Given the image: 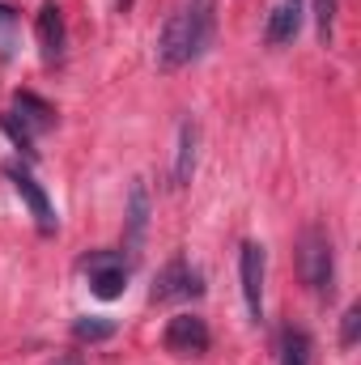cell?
Returning a JSON list of instances; mask_svg holds the SVG:
<instances>
[{"mask_svg": "<svg viewBox=\"0 0 361 365\" xmlns=\"http://www.w3.org/2000/svg\"><path fill=\"white\" fill-rule=\"evenodd\" d=\"M298 272H302V284L315 297H332V289H336V255H332V234L323 225H306L302 230Z\"/></svg>", "mask_w": 361, "mask_h": 365, "instance_id": "1", "label": "cell"}, {"mask_svg": "<svg viewBox=\"0 0 361 365\" xmlns=\"http://www.w3.org/2000/svg\"><path fill=\"white\" fill-rule=\"evenodd\" d=\"M81 268H86V280H90V293L102 297V302H115L128 289V272H132L119 251H93V255L81 259Z\"/></svg>", "mask_w": 361, "mask_h": 365, "instance_id": "2", "label": "cell"}, {"mask_svg": "<svg viewBox=\"0 0 361 365\" xmlns=\"http://www.w3.org/2000/svg\"><path fill=\"white\" fill-rule=\"evenodd\" d=\"M4 175H9V182H13V187H17V195L26 200V208L34 212V225H39V234H56V230H60V221H56V208H51L47 191L34 182V175H30L26 166H17V162H9V166H4Z\"/></svg>", "mask_w": 361, "mask_h": 365, "instance_id": "3", "label": "cell"}, {"mask_svg": "<svg viewBox=\"0 0 361 365\" xmlns=\"http://www.w3.org/2000/svg\"><path fill=\"white\" fill-rule=\"evenodd\" d=\"M166 353L175 357H204L208 353V323L200 314H175L166 323V336H162Z\"/></svg>", "mask_w": 361, "mask_h": 365, "instance_id": "4", "label": "cell"}, {"mask_svg": "<svg viewBox=\"0 0 361 365\" xmlns=\"http://www.w3.org/2000/svg\"><path fill=\"white\" fill-rule=\"evenodd\" d=\"M264 268H268L264 247H260V242H243V251H238V276H243L247 314H251L255 323L264 319Z\"/></svg>", "mask_w": 361, "mask_h": 365, "instance_id": "5", "label": "cell"}, {"mask_svg": "<svg viewBox=\"0 0 361 365\" xmlns=\"http://www.w3.org/2000/svg\"><path fill=\"white\" fill-rule=\"evenodd\" d=\"M200 293H204V276L187 259H171L153 280V302H179V297H200Z\"/></svg>", "mask_w": 361, "mask_h": 365, "instance_id": "6", "label": "cell"}, {"mask_svg": "<svg viewBox=\"0 0 361 365\" xmlns=\"http://www.w3.org/2000/svg\"><path fill=\"white\" fill-rule=\"evenodd\" d=\"M183 9V21H187V38H191V56L200 60L217 34V0H187L179 4Z\"/></svg>", "mask_w": 361, "mask_h": 365, "instance_id": "7", "label": "cell"}, {"mask_svg": "<svg viewBox=\"0 0 361 365\" xmlns=\"http://www.w3.org/2000/svg\"><path fill=\"white\" fill-rule=\"evenodd\" d=\"M302 17H306V0H280L268 17V30H264L268 47H289L302 30Z\"/></svg>", "mask_w": 361, "mask_h": 365, "instance_id": "8", "label": "cell"}, {"mask_svg": "<svg viewBox=\"0 0 361 365\" xmlns=\"http://www.w3.org/2000/svg\"><path fill=\"white\" fill-rule=\"evenodd\" d=\"M34 30H39V47H43V60L56 64L64 56V17H60V4H43L39 17H34Z\"/></svg>", "mask_w": 361, "mask_h": 365, "instance_id": "9", "label": "cell"}, {"mask_svg": "<svg viewBox=\"0 0 361 365\" xmlns=\"http://www.w3.org/2000/svg\"><path fill=\"white\" fill-rule=\"evenodd\" d=\"M145 230H149V187L132 182V191H128V255L141 251Z\"/></svg>", "mask_w": 361, "mask_h": 365, "instance_id": "10", "label": "cell"}, {"mask_svg": "<svg viewBox=\"0 0 361 365\" xmlns=\"http://www.w3.org/2000/svg\"><path fill=\"white\" fill-rule=\"evenodd\" d=\"M195 149H200V132L195 123L179 128V149H175V170H171V187H187L195 175Z\"/></svg>", "mask_w": 361, "mask_h": 365, "instance_id": "11", "label": "cell"}, {"mask_svg": "<svg viewBox=\"0 0 361 365\" xmlns=\"http://www.w3.org/2000/svg\"><path fill=\"white\" fill-rule=\"evenodd\" d=\"M17 115H21V123H26L30 132H47V128L56 123V110H51L43 98H34V93H17Z\"/></svg>", "mask_w": 361, "mask_h": 365, "instance_id": "12", "label": "cell"}, {"mask_svg": "<svg viewBox=\"0 0 361 365\" xmlns=\"http://www.w3.org/2000/svg\"><path fill=\"white\" fill-rule=\"evenodd\" d=\"M280 365H310V336L306 331H285L280 336Z\"/></svg>", "mask_w": 361, "mask_h": 365, "instance_id": "13", "label": "cell"}, {"mask_svg": "<svg viewBox=\"0 0 361 365\" xmlns=\"http://www.w3.org/2000/svg\"><path fill=\"white\" fill-rule=\"evenodd\" d=\"M315 30H319V43L332 47V34H336V0H315Z\"/></svg>", "mask_w": 361, "mask_h": 365, "instance_id": "14", "label": "cell"}, {"mask_svg": "<svg viewBox=\"0 0 361 365\" xmlns=\"http://www.w3.org/2000/svg\"><path fill=\"white\" fill-rule=\"evenodd\" d=\"M111 331H115V323H106V319H77V327H73V336H77V340H81V344H86V340H106V336H111Z\"/></svg>", "mask_w": 361, "mask_h": 365, "instance_id": "15", "label": "cell"}, {"mask_svg": "<svg viewBox=\"0 0 361 365\" xmlns=\"http://www.w3.org/2000/svg\"><path fill=\"white\" fill-rule=\"evenodd\" d=\"M357 336H361V306L353 302V306L340 314V344H345V349H353V344H357Z\"/></svg>", "mask_w": 361, "mask_h": 365, "instance_id": "16", "label": "cell"}, {"mask_svg": "<svg viewBox=\"0 0 361 365\" xmlns=\"http://www.w3.org/2000/svg\"><path fill=\"white\" fill-rule=\"evenodd\" d=\"M56 365H77V361H56Z\"/></svg>", "mask_w": 361, "mask_h": 365, "instance_id": "17", "label": "cell"}]
</instances>
